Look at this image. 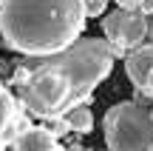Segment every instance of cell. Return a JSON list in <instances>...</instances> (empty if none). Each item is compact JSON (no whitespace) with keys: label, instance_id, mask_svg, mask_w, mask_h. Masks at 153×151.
<instances>
[{"label":"cell","instance_id":"obj_1","mask_svg":"<svg viewBox=\"0 0 153 151\" xmlns=\"http://www.w3.org/2000/svg\"><path fill=\"white\" fill-rule=\"evenodd\" d=\"M114 49L102 37H79L74 46L48 57H26L14 66L11 86L20 106L37 120H60L85 106L94 89L114 68Z\"/></svg>","mask_w":153,"mask_h":151},{"label":"cell","instance_id":"obj_2","mask_svg":"<svg viewBox=\"0 0 153 151\" xmlns=\"http://www.w3.org/2000/svg\"><path fill=\"white\" fill-rule=\"evenodd\" d=\"M85 0H0V37L11 51L48 57L79 40Z\"/></svg>","mask_w":153,"mask_h":151},{"label":"cell","instance_id":"obj_3","mask_svg":"<svg viewBox=\"0 0 153 151\" xmlns=\"http://www.w3.org/2000/svg\"><path fill=\"white\" fill-rule=\"evenodd\" d=\"M108 151H148L153 143V114L136 100L116 103L102 120Z\"/></svg>","mask_w":153,"mask_h":151},{"label":"cell","instance_id":"obj_4","mask_svg":"<svg viewBox=\"0 0 153 151\" xmlns=\"http://www.w3.org/2000/svg\"><path fill=\"white\" fill-rule=\"evenodd\" d=\"M102 32L108 46L114 49L116 57H128V51L139 49L148 40V17L142 11H122L116 9L114 14H105L102 20Z\"/></svg>","mask_w":153,"mask_h":151},{"label":"cell","instance_id":"obj_5","mask_svg":"<svg viewBox=\"0 0 153 151\" xmlns=\"http://www.w3.org/2000/svg\"><path fill=\"white\" fill-rule=\"evenodd\" d=\"M125 74L142 94L153 97V46H139V49L128 51Z\"/></svg>","mask_w":153,"mask_h":151},{"label":"cell","instance_id":"obj_6","mask_svg":"<svg viewBox=\"0 0 153 151\" xmlns=\"http://www.w3.org/2000/svg\"><path fill=\"white\" fill-rule=\"evenodd\" d=\"M11 151H62V146L48 125H31L11 143Z\"/></svg>","mask_w":153,"mask_h":151},{"label":"cell","instance_id":"obj_7","mask_svg":"<svg viewBox=\"0 0 153 151\" xmlns=\"http://www.w3.org/2000/svg\"><path fill=\"white\" fill-rule=\"evenodd\" d=\"M14 114H17V103L11 97V91L6 89V83L0 80V151H6L11 146L9 143V125L14 120Z\"/></svg>","mask_w":153,"mask_h":151},{"label":"cell","instance_id":"obj_8","mask_svg":"<svg viewBox=\"0 0 153 151\" xmlns=\"http://www.w3.org/2000/svg\"><path fill=\"white\" fill-rule=\"evenodd\" d=\"M65 123H68L71 131H76V134H88V131L94 128V114H91L88 106H79V108H74V111L65 114Z\"/></svg>","mask_w":153,"mask_h":151},{"label":"cell","instance_id":"obj_9","mask_svg":"<svg viewBox=\"0 0 153 151\" xmlns=\"http://www.w3.org/2000/svg\"><path fill=\"white\" fill-rule=\"evenodd\" d=\"M108 9V0H85V17H102Z\"/></svg>","mask_w":153,"mask_h":151},{"label":"cell","instance_id":"obj_10","mask_svg":"<svg viewBox=\"0 0 153 151\" xmlns=\"http://www.w3.org/2000/svg\"><path fill=\"white\" fill-rule=\"evenodd\" d=\"M116 3H119L122 11H136L139 6H142V0H116Z\"/></svg>","mask_w":153,"mask_h":151},{"label":"cell","instance_id":"obj_11","mask_svg":"<svg viewBox=\"0 0 153 151\" xmlns=\"http://www.w3.org/2000/svg\"><path fill=\"white\" fill-rule=\"evenodd\" d=\"M139 11H142L145 17H153V0H142V6H139Z\"/></svg>","mask_w":153,"mask_h":151},{"label":"cell","instance_id":"obj_12","mask_svg":"<svg viewBox=\"0 0 153 151\" xmlns=\"http://www.w3.org/2000/svg\"><path fill=\"white\" fill-rule=\"evenodd\" d=\"M148 40H150V46H153V17H148Z\"/></svg>","mask_w":153,"mask_h":151},{"label":"cell","instance_id":"obj_13","mask_svg":"<svg viewBox=\"0 0 153 151\" xmlns=\"http://www.w3.org/2000/svg\"><path fill=\"white\" fill-rule=\"evenodd\" d=\"M148 151H153V143H150V148H148Z\"/></svg>","mask_w":153,"mask_h":151}]
</instances>
